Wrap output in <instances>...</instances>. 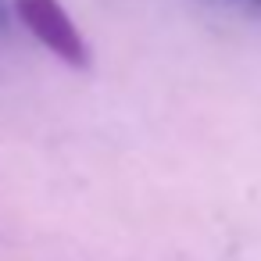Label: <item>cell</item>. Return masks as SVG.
<instances>
[{
	"instance_id": "6da1fadb",
	"label": "cell",
	"mask_w": 261,
	"mask_h": 261,
	"mask_svg": "<svg viewBox=\"0 0 261 261\" xmlns=\"http://www.w3.org/2000/svg\"><path fill=\"white\" fill-rule=\"evenodd\" d=\"M11 11H15V18H18L54 58H61L65 65L83 68V65L90 61L86 40L79 36L75 22L68 18V11L58 4V0H11Z\"/></svg>"
},
{
	"instance_id": "3957f363",
	"label": "cell",
	"mask_w": 261,
	"mask_h": 261,
	"mask_svg": "<svg viewBox=\"0 0 261 261\" xmlns=\"http://www.w3.org/2000/svg\"><path fill=\"white\" fill-rule=\"evenodd\" d=\"M229 4L247 11V15H254V18H261V0H229Z\"/></svg>"
},
{
	"instance_id": "7a4b0ae2",
	"label": "cell",
	"mask_w": 261,
	"mask_h": 261,
	"mask_svg": "<svg viewBox=\"0 0 261 261\" xmlns=\"http://www.w3.org/2000/svg\"><path fill=\"white\" fill-rule=\"evenodd\" d=\"M11 0H0V36H8V29H11Z\"/></svg>"
}]
</instances>
